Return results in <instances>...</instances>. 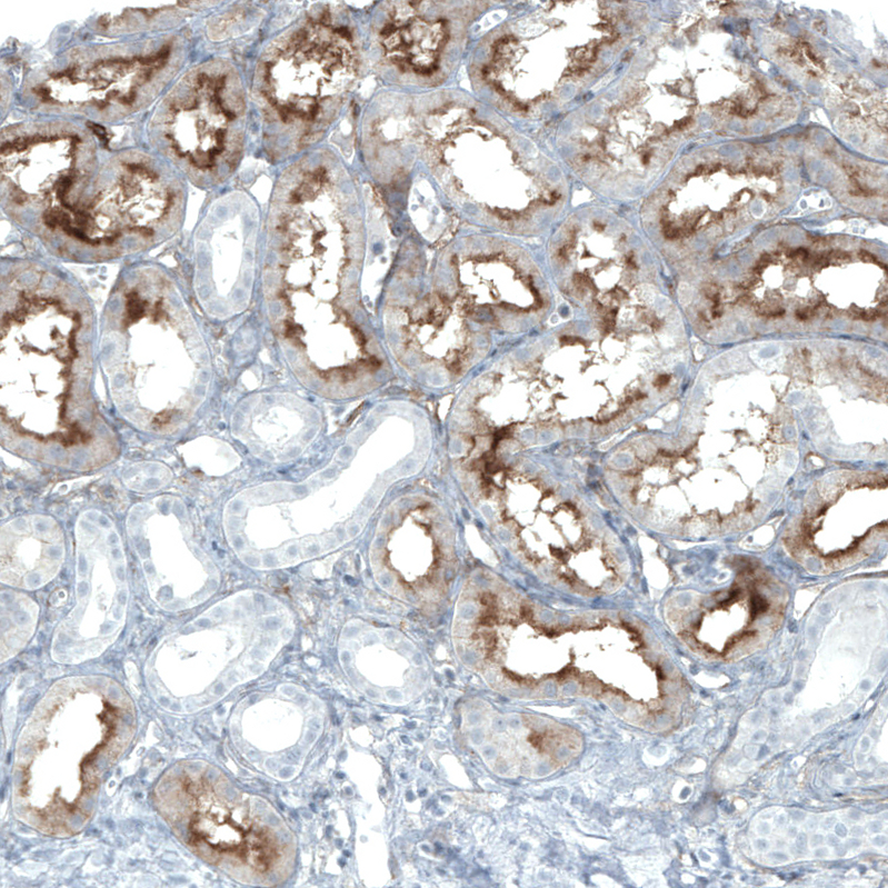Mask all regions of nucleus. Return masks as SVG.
<instances>
[{"label":"nucleus","instance_id":"4468645a","mask_svg":"<svg viewBox=\"0 0 888 888\" xmlns=\"http://www.w3.org/2000/svg\"><path fill=\"white\" fill-rule=\"evenodd\" d=\"M858 256H859V258H860L861 260H864V261H869V262H875V263H878L879 266H882V267L886 269V266H885L884 263L879 262V261L877 260V258H876V257H875L872 253H870V252H868V251H866V250H860V251H859V253H858Z\"/></svg>","mask_w":888,"mask_h":888},{"label":"nucleus","instance_id":"f3484780","mask_svg":"<svg viewBox=\"0 0 888 888\" xmlns=\"http://www.w3.org/2000/svg\"><path fill=\"white\" fill-rule=\"evenodd\" d=\"M669 380H670V376L661 375V376L657 377V379L655 380L653 383H655L656 387H663V386H666L669 382Z\"/></svg>","mask_w":888,"mask_h":888},{"label":"nucleus","instance_id":"6e6552de","mask_svg":"<svg viewBox=\"0 0 888 888\" xmlns=\"http://www.w3.org/2000/svg\"><path fill=\"white\" fill-rule=\"evenodd\" d=\"M128 536L151 599L163 610L182 611L216 590L217 571L193 536L183 501L159 496L129 510Z\"/></svg>","mask_w":888,"mask_h":888},{"label":"nucleus","instance_id":"f03ea898","mask_svg":"<svg viewBox=\"0 0 888 888\" xmlns=\"http://www.w3.org/2000/svg\"><path fill=\"white\" fill-rule=\"evenodd\" d=\"M412 142L443 193L462 211L516 230L558 213L568 187L558 164L528 137L465 93L411 99Z\"/></svg>","mask_w":888,"mask_h":888},{"label":"nucleus","instance_id":"ddd939ff","mask_svg":"<svg viewBox=\"0 0 888 888\" xmlns=\"http://www.w3.org/2000/svg\"><path fill=\"white\" fill-rule=\"evenodd\" d=\"M815 313H816V310H815L814 308H804V309H798V310L796 311V317H797L799 320H808V319H809V318H811V317H812Z\"/></svg>","mask_w":888,"mask_h":888},{"label":"nucleus","instance_id":"dca6fc26","mask_svg":"<svg viewBox=\"0 0 888 888\" xmlns=\"http://www.w3.org/2000/svg\"><path fill=\"white\" fill-rule=\"evenodd\" d=\"M864 311H865L864 309H861V308H859V307H857V306H851V307L849 308V313H850V316H851L854 319H862Z\"/></svg>","mask_w":888,"mask_h":888},{"label":"nucleus","instance_id":"2eb2a0df","mask_svg":"<svg viewBox=\"0 0 888 888\" xmlns=\"http://www.w3.org/2000/svg\"><path fill=\"white\" fill-rule=\"evenodd\" d=\"M827 257L836 259V260H848L849 259V255L847 252H845V251H841V250H832V251H830L828 253Z\"/></svg>","mask_w":888,"mask_h":888},{"label":"nucleus","instance_id":"f8f14e48","mask_svg":"<svg viewBox=\"0 0 888 888\" xmlns=\"http://www.w3.org/2000/svg\"><path fill=\"white\" fill-rule=\"evenodd\" d=\"M702 292L707 298L711 299L714 302H719L720 295L718 288L715 285L711 283L705 285L702 287Z\"/></svg>","mask_w":888,"mask_h":888},{"label":"nucleus","instance_id":"a211bd4d","mask_svg":"<svg viewBox=\"0 0 888 888\" xmlns=\"http://www.w3.org/2000/svg\"><path fill=\"white\" fill-rule=\"evenodd\" d=\"M737 302L740 305H750L752 302V298L749 295H744L737 300Z\"/></svg>","mask_w":888,"mask_h":888},{"label":"nucleus","instance_id":"423d86ee","mask_svg":"<svg viewBox=\"0 0 888 888\" xmlns=\"http://www.w3.org/2000/svg\"><path fill=\"white\" fill-rule=\"evenodd\" d=\"M487 7L472 1H388L375 11L369 58L386 80L436 88L456 70L469 29Z\"/></svg>","mask_w":888,"mask_h":888},{"label":"nucleus","instance_id":"20e7f679","mask_svg":"<svg viewBox=\"0 0 888 888\" xmlns=\"http://www.w3.org/2000/svg\"><path fill=\"white\" fill-rule=\"evenodd\" d=\"M101 363L116 406L137 428H183L207 393L209 362L178 289L161 271L123 277L103 312Z\"/></svg>","mask_w":888,"mask_h":888},{"label":"nucleus","instance_id":"39448f33","mask_svg":"<svg viewBox=\"0 0 888 888\" xmlns=\"http://www.w3.org/2000/svg\"><path fill=\"white\" fill-rule=\"evenodd\" d=\"M358 30L340 3L313 6L272 39L259 60L256 97L278 158L317 141L360 76Z\"/></svg>","mask_w":888,"mask_h":888},{"label":"nucleus","instance_id":"f257e3e1","mask_svg":"<svg viewBox=\"0 0 888 888\" xmlns=\"http://www.w3.org/2000/svg\"><path fill=\"white\" fill-rule=\"evenodd\" d=\"M0 437L19 457L73 471L114 460L93 393V316L79 289L36 265L1 278Z\"/></svg>","mask_w":888,"mask_h":888},{"label":"nucleus","instance_id":"9b49d317","mask_svg":"<svg viewBox=\"0 0 888 888\" xmlns=\"http://www.w3.org/2000/svg\"><path fill=\"white\" fill-rule=\"evenodd\" d=\"M64 555L63 532L52 517H16L0 530V581L16 589H39L57 576Z\"/></svg>","mask_w":888,"mask_h":888},{"label":"nucleus","instance_id":"0eeeda50","mask_svg":"<svg viewBox=\"0 0 888 888\" xmlns=\"http://www.w3.org/2000/svg\"><path fill=\"white\" fill-rule=\"evenodd\" d=\"M886 533V478L850 473L814 486L786 540L805 566L837 570L867 557Z\"/></svg>","mask_w":888,"mask_h":888},{"label":"nucleus","instance_id":"7ed1b4c3","mask_svg":"<svg viewBox=\"0 0 888 888\" xmlns=\"http://www.w3.org/2000/svg\"><path fill=\"white\" fill-rule=\"evenodd\" d=\"M626 3L539 2L488 31L469 61L471 83L493 108L551 117L603 78L622 52Z\"/></svg>","mask_w":888,"mask_h":888},{"label":"nucleus","instance_id":"9d476101","mask_svg":"<svg viewBox=\"0 0 888 888\" xmlns=\"http://www.w3.org/2000/svg\"><path fill=\"white\" fill-rule=\"evenodd\" d=\"M684 611L685 621L690 623V632L726 627L729 629V646L736 642L731 627H738L747 640L756 637L761 629L771 628L781 618L784 592L778 583L765 572L749 570L738 576L729 586L710 593H696L690 597ZM687 603V605H688Z\"/></svg>","mask_w":888,"mask_h":888},{"label":"nucleus","instance_id":"1a4fd4ad","mask_svg":"<svg viewBox=\"0 0 888 888\" xmlns=\"http://www.w3.org/2000/svg\"><path fill=\"white\" fill-rule=\"evenodd\" d=\"M74 532V606L59 626L60 636L110 638L123 625L129 601L120 535L112 520L96 509L79 516Z\"/></svg>","mask_w":888,"mask_h":888}]
</instances>
